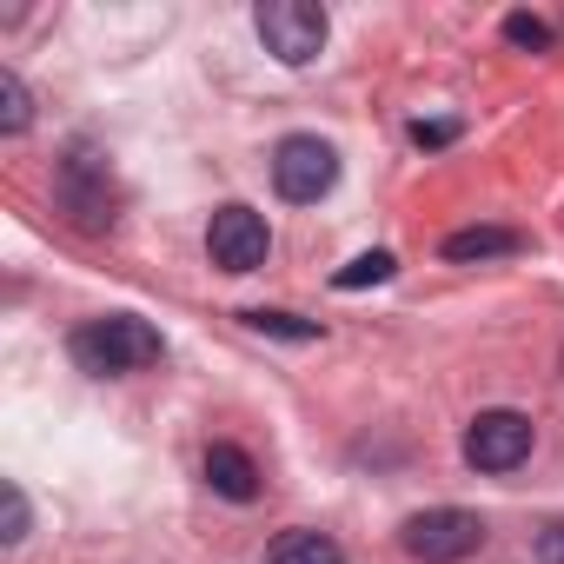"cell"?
I'll return each instance as SVG.
<instances>
[{
    "instance_id": "obj_12",
    "label": "cell",
    "mask_w": 564,
    "mask_h": 564,
    "mask_svg": "<svg viewBox=\"0 0 564 564\" xmlns=\"http://www.w3.org/2000/svg\"><path fill=\"white\" fill-rule=\"evenodd\" d=\"M246 326L252 333H272V339H300V346L319 339V326L313 319H293V313H246Z\"/></svg>"
},
{
    "instance_id": "obj_8",
    "label": "cell",
    "mask_w": 564,
    "mask_h": 564,
    "mask_svg": "<svg viewBox=\"0 0 564 564\" xmlns=\"http://www.w3.org/2000/svg\"><path fill=\"white\" fill-rule=\"evenodd\" d=\"M265 564H346V544L333 531H313V524H293V531H279L265 544Z\"/></svg>"
},
{
    "instance_id": "obj_14",
    "label": "cell",
    "mask_w": 564,
    "mask_h": 564,
    "mask_svg": "<svg viewBox=\"0 0 564 564\" xmlns=\"http://www.w3.org/2000/svg\"><path fill=\"white\" fill-rule=\"evenodd\" d=\"M531 557H538V564H564V518H551V524L531 538Z\"/></svg>"
},
{
    "instance_id": "obj_13",
    "label": "cell",
    "mask_w": 564,
    "mask_h": 564,
    "mask_svg": "<svg viewBox=\"0 0 564 564\" xmlns=\"http://www.w3.org/2000/svg\"><path fill=\"white\" fill-rule=\"evenodd\" d=\"M505 41H511V47H531V54H544V47H551V28H544L538 14H505Z\"/></svg>"
},
{
    "instance_id": "obj_4",
    "label": "cell",
    "mask_w": 564,
    "mask_h": 564,
    "mask_svg": "<svg viewBox=\"0 0 564 564\" xmlns=\"http://www.w3.org/2000/svg\"><path fill=\"white\" fill-rule=\"evenodd\" d=\"M252 28H259L265 54H272V61H286V67L319 61V47H326V34H333L326 8H313V0H265V8L252 14Z\"/></svg>"
},
{
    "instance_id": "obj_16",
    "label": "cell",
    "mask_w": 564,
    "mask_h": 564,
    "mask_svg": "<svg viewBox=\"0 0 564 564\" xmlns=\"http://www.w3.org/2000/svg\"><path fill=\"white\" fill-rule=\"evenodd\" d=\"M412 140L419 147H445V140H458V120H412Z\"/></svg>"
},
{
    "instance_id": "obj_15",
    "label": "cell",
    "mask_w": 564,
    "mask_h": 564,
    "mask_svg": "<svg viewBox=\"0 0 564 564\" xmlns=\"http://www.w3.org/2000/svg\"><path fill=\"white\" fill-rule=\"evenodd\" d=\"M8 544H21L28 538V498H21V485H8V531H0Z\"/></svg>"
},
{
    "instance_id": "obj_7",
    "label": "cell",
    "mask_w": 564,
    "mask_h": 564,
    "mask_svg": "<svg viewBox=\"0 0 564 564\" xmlns=\"http://www.w3.org/2000/svg\"><path fill=\"white\" fill-rule=\"evenodd\" d=\"M206 485H213L219 498H232V505H252V498H259V465H252V452L213 445V452H206Z\"/></svg>"
},
{
    "instance_id": "obj_10",
    "label": "cell",
    "mask_w": 564,
    "mask_h": 564,
    "mask_svg": "<svg viewBox=\"0 0 564 564\" xmlns=\"http://www.w3.org/2000/svg\"><path fill=\"white\" fill-rule=\"evenodd\" d=\"M392 272H399V259H392V252H359L352 265H339V272H333V286H339V293H359V286H386Z\"/></svg>"
},
{
    "instance_id": "obj_11",
    "label": "cell",
    "mask_w": 564,
    "mask_h": 564,
    "mask_svg": "<svg viewBox=\"0 0 564 564\" xmlns=\"http://www.w3.org/2000/svg\"><path fill=\"white\" fill-rule=\"evenodd\" d=\"M34 120V100H28V80L14 67H0V133H28Z\"/></svg>"
},
{
    "instance_id": "obj_1",
    "label": "cell",
    "mask_w": 564,
    "mask_h": 564,
    "mask_svg": "<svg viewBox=\"0 0 564 564\" xmlns=\"http://www.w3.org/2000/svg\"><path fill=\"white\" fill-rule=\"evenodd\" d=\"M67 352L87 379H127V372H147L160 359V333L133 313H107V319H87L67 339Z\"/></svg>"
},
{
    "instance_id": "obj_5",
    "label": "cell",
    "mask_w": 564,
    "mask_h": 564,
    "mask_svg": "<svg viewBox=\"0 0 564 564\" xmlns=\"http://www.w3.org/2000/svg\"><path fill=\"white\" fill-rule=\"evenodd\" d=\"M206 252H213V265H219V272L246 279V272H259V265H265V252H272V232H265V219H259L252 206L226 199V206L206 219Z\"/></svg>"
},
{
    "instance_id": "obj_9",
    "label": "cell",
    "mask_w": 564,
    "mask_h": 564,
    "mask_svg": "<svg viewBox=\"0 0 564 564\" xmlns=\"http://www.w3.org/2000/svg\"><path fill=\"white\" fill-rule=\"evenodd\" d=\"M524 239L511 232V226H465V232H452L438 252L452 259V265H471V259H505V252H518Z\"/></svg>"
},
{
    "instance_id": "obj_6",
    "label": "cell",
    "mask_w": 564,
    "mask_h": 564,
    "mask_svg": "<svg viewBox=\"0 0 564 564\" xmlns=\"http://www.w3.org/2000/svg\"><path fill=\"white\" fill-rule=\"evenodd\" d=\"M531 458V419L524 412H511V405H491V412H478L471 425H465V465L471 471H518Z\"/></svg>"
},
{
    "instance_id": "obj_2",
    "label": "cell",
    "mask_w": 564,
    "mask_h": 564,
    "mask_svg": "<svg viewBox=\"0 0 564 564\" xmlns=\"http://www.w3.org/2000/svg\"><path fill=\"white\" fill-rule=\"evenodd\" d=\"M399 544L419 564H465L485 544V518L465 511V505H432V511H419V518L399 524Z\"/></svg>"
},
{
    "instance_id": "obj_3",
    "label": "cell",
    "mask_w": 564,
    "mask_h": 564,
    "mask_svg": "<svg viewBox=\"0 0 564 564\" xmlns=\"http://www.w3.org/2000/svg\"><path fill=\"white\" fill-rule=\"evenodd\" d=\"M272 186H279V199H293V206H319L339 186V153L319 133H286L272 147Z\"/></svg>"
}]
</instances>
